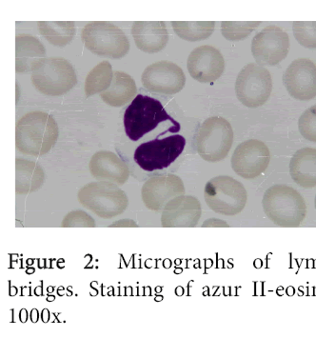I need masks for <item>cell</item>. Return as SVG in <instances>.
I'll return each mask as SVG.
<instances>
[{
  "instance_id": "1",
  "label": "cell",
  "mask_w": 316,
  "mask_h": 358,
  "mask_svg": "<svg viewBox=\"0 0 316 358\" xmlns=\"http://www.w3.org/2000/svg\"><path fill=\"white\" fill-rule=\"evenodd\" d=\"M59 126L52 115L43 112H31L18 120L15 143L18 151L25 155L47 154L59 138Z\"/></svg>"
},
{
  "instance_id": "2",
  "label": "cell",
  "mask_w": 316,
  "mask_h": 358,
  "mask_svg": "<svg viewBox=\"0 0 316 358\" xmlns=\"http://www.w3.org/2000/svg\"><path fill=\"white\" fill-rule=\"evenodd\" d=\"M166 120L171 121L176 127H180L179 123L167 114L159 100L138 94L125 110L124 127L128 138L138 141Z\"/></svg>"
},
{
  "instance_id": "3",
  "label": "cell",
  "mask_w": 316,
  "mask_h": 358,
  "mask_svg": "<svg viewBox=\"0 0 316 358\" xmlns=\"http://www.w3.org/2000/svg\"><path fill=\"white\" fill-rule=\"evenodd\" d=\"M81 36L86 48L99 57L120 59L130 51L127 36L120 27L108 21L88 23Z\"/></svg>"
},
{
  "instance_id": "4",
  "label": "cell",
  "mask_w": 316,
  "mask_h": 358,
  "mask_svg": "<svg viewBox=\"0 0 316 358\" xmlns=\"http://www.w3.org/2000/svg\"><path fill=\"white\" fill-rule=\"evenodd\" d=\"M31 83L45 96H59L78 83L72 64L62 57H48L31 73Z\"/></svg>"
},
{
  "instance_id": "5",
  "label": "cell",
  "mask_w": 316,
  "mask_h": 358,
  "mask_svg": "<svg viewBox=\"0 0 316 358\" xmlns=\"http://www.w3.org/2000/svg\"><path fill=\"white\" fill-rule=\"evenodd\" d=\"M233 141L234 131L229 121L220 117H210L197 133V152L207 162H220L227 157Z\"/></svg>"
},
{
  "instance_id": "6",
  "label": "cell",
  "mask_w": 316,
  "mask_h": 358,
  "mask_svg": "<svg viewBox=\"0 0 316 358\" xmlns=\"http://www.w3.org/2000/svg\"><path fill=\"white\" fill-rule=\"evenodd\" d=\"M185 145L186 139L179 134L162 139L157 138L139 145L134 152V159L146 172L163 170L180 157Z\"/></svg>"
},
{
  "instance_id": "7",
  "label": "cell",
  "mask_w": 316,
  "mask_h": 358,
  "mask_svg": "<svg viewBox=\"0 0 316 358\" xmlns=\"http://www.w3.org/2000/svg\"><path fill=\"white\" fill-rule=\"evenodd\" d=\"M78 200L87 209L103 218L122 214L128 206L126 194L110 182H93L84 186L79 191Z\"/></svg>"
},
{
  "instance_id": "8",
  "label": "cell",
  "mask_w": 316,
  "mask_h": 358,
  "mask_svg": "<svg viewBox=\"0 0 316 358\" xmlns=\"http://www.w3.org/2000/svg\"><path fill=\"white\" fill-rule=\"evenodd\" d=\"M205 200L208 206L217 214L234 215L243 210L247 192L236 179L221 176L210 179L206 184Z\"/></svg>"
},
{
  "instance_id": "9",
  "label": "cell",
  "mask_w": 316,
  "mask_h": 358,
  "mask_svg": "<svg viewBox=\"0 0 316 358\" xmlns=\"http://www.w3.org/2000/svg\"><path fill=\"white\" fill-rule=\"evenodd\" d=\"M272 90V76L266 68L257 63L245 66L237 76L236 96L246 107L257 108L264 105Z\"/></svg>"
},
{
  "instance_id": "10",
  "label": "cell",
  "mask_w": 316,
  "mask_h": 358,
  "mask_svg": "<svg viewBox=\"0 0 316 358\" xmlns=\"http://www.w3.org/2000/svg\"><path fill=\"white\" fill-rule=\"evenodd\" d=\"M289 49L288 34L278 26H268L252 39V52L259 65L275 66L285 59Z\"/></svg>"
},
{
  "instance_id": "11",
  "label": "cell",
  "mask_w": 316,
  "mask_h": 358,
  "mask_svg": "<svg viewBox=\"0 0 316 358\" xmlns=\"http://www.w3.org/2000/svg\"><path fill=\"white\" fill-rule=\"evenodd\" d=\"M263 208L266 214L275 223L300 217L304 213L305 205L297 192L287 186H273L263 197Z\"/></svg>"
},
{
  "instance_id": "12",
  "label": "cell",
  "mask_w": 316,
  "mask_h": 358,
  "mask_svg": "<svg viewBox=\"0 0 316 358\" xmlns=\"http://www.w3.org/2000/svg\"><path fill=\"white\" fill-rule=\"evenodd\" d=\"M270 159V151L264 142L250 139L237 146L231 157V167L242 178L252 179L265 172Z\"/></svg>"
},
{
  "instance_id": "13",
  "label": "cell",
  "mask_w": 316,
  "mask_h": 358,
  "mask_svg": "<svg viewBox=\"0 0 316 358\" xmlns=\"http://www.w3.org/2000/svg\"><path fill=\"white\" fill-rule=\"evenodd\" d=\"M145 88L154 93L175 94L184 88L186 76L175 63L162 60L148 66L141 76Z\"/></svg>"
},
{
  "instance_id": "14",
  "label": "cell",
  "mask_w": 316,
  "mask_h": 358,
  "mask_svg": "<svg viewBox=\"0 0 316 358\" xmlns=\"http://www.w3.org/2000/svg\"><path fill=\"white\" fill-rule=\"evenodd\" d=\"M187 68L194 80L201 83H210L222 76L225 60L220 50L205 45L197 47L189 54Z\"/></svg>"
},
{
  "instance_id": "15",
  "label": "cell",
  "mask_w": 316,
  "mask_h": 358,
  "mask_svg": "<svg viewBox=\"0 0 316 358\" xmlns=\"http://www.w3.org/2000/svg\"><path fill=\"white\" fill-rule=\"evenodd\" d=\"M283 83L294 99L310 100L316 96V66L312 60H294L284 73Z\"/></svg>"
},
{
  "instance_id": "16",
  "label": "cell",
  "mask_w": 316,
  "mask_h": 358,
  "mask_svg": "<svg viewBox=\"0 0 316 358\" xmlns=\"http://www.w3.org/2000/svg\"><path fill=\"white\" fill-rule=\"evenodd\" d=\"M182 180L175 175L155 176L147 181L142 188V199L152 210H159L173 197L184 194Z\"/></svg>"
},
{
  "instance_id": "17",
  "label": "cell",
  "mask_w": 316,
  "mask_h": 358,
  "mask_svg": "<svg viewBox=\"0 0 316 358\" xmlns=\"http://www.w3.org/2000/svg\"><path fill=\"white\" fill-rule=\"evenodd\" d=\"M200 215L201 207L196 197L180 196L166 205L162 224L166 227H193L199 221Z\"/></svg>"
},
{
  "instance_id": "18",
  "label": "cell",
  "mask_w": 316,
  "mask_h": 358,
  "mask_svg": "<svg viewBox=\"0 0 316 358\" xmlns=\"http://www.w3.org/2000/svg\"><path fill=\"white\" fill-rule=\"evenodd\" d=\"M136 46L142 52L155 54L162 51L168 41V33L163 21H136L131 28Z\"/></svg>"
},
{
  "instance_id": "19",
  "label": "cell",
  "mask_w": 316,
  "mask_h": 358,
  "mask_svg": "<svg viewBox=\"0 0 316 358\" xmlns=\"http://www.w3.org/2000/svg\"><path fill=\"white\" fill-rule=\"evenodd\" d=\"M46 59V50L39 39L31 35H18L15 38V71L17 73H33Z\"/></svg>"
},
{
  "instance_id": "20",
  "label": "cell",
  "mask_w": 316,
  "mask_h": 358,
  "mask_svg": "<svg viewBox=\"0 0 316 358\" xmlns=\"http://www.w3.org/2000/svg\"><path fill=\"white\" fill-rule=\"evenodd\" d=\"M89 171L99 180H109L122 185L128 180L129 168L114 152H96L89 162Z\"/></svg>"
},
{
  "instance_id": "21",
  "label": "cell",
  "mask_w": 316,
  "mask_h": 358,
  "mask_svg": "<svg viewBox=\"0 0 316 358\" xmlns=\"http://www.w3.org/2000/svg\"><path fill=\"white\" fill-rule=\"evenodd\" d=\"M136 94V85L134 78L128 73L115 72L112 84L100 96L110 106L121 107L130 102Z\"/></svg>"
},
{
  "instance_id": "22",
  "label": "cell",
  "mask_w": 316,
  "mask_h": 358,
  "mask_svg": "<svg viewBox=\"0 0 316 358\" xmlns=\"http://www.w3.org/2000/svg\"><path fill=\"white\" fill-rule=\"evenodd\" d=\"M316 151L313 149L301 150L292 160V178L297 183L309 188L315 185Z\"/></svg>"
},
{
  "instance_id": "23",
  "label": "cell",
  "mask_w": 316,
  "mask_h": 358,
  "mask_svg": "<svg viewBox=\"0 0 316 358\" xmlns=\"http://www.w3.org/2000/svg\"><path fill=\"white\" fill-rule=\"evenodd\" d=\"M44 182V172L38 163L17 160V192L20 194L33 193Z\"/></svg>"
},
{
  "instance_id": "24",
  "label": "cell",
  "mask_w": 316,
  "mask_h": 358,
  "mask_svg": "<svg viewBox=\"0 0 316 358\" xmlns=\"http://www.w3.org/2000/svg\"><path fill=\"white\" fill-rule=\"evenodd\" d=\"M38 27L41 35L57 47L70 44L76 33L73 21H39Z\"/></svg>"
},
{
  "instance_id": "25",
  "label": "cell",
  "mask_w": 316,
  "mask_h": 358,
  "mask_svg": "<svg viewBox=\"0 0 316 358\" xmlns=\"http://www.w3.org/2000/svg\"><path fill=\"white\" fill-rule=\"evenodd\" d=\"M173 30L179 38L187 41H204L215 31V21H173Z\"/></svg>"
},
{
  "instance_id": "26",
  "label": "cell",
  "mask_w": 316,
  "mask_h": 358,
  "mask_svg": "<svg viewBox=\"0 0 316 358\" xmlns=\"http://www.w3.org/2000/svg\"><path fill=\"white\" fill-rule=\"evenodd\" d=\"M114 78L112 65L110 62H103L97 64L87 76L85 80L86 96L103 93L112 84Z\"/></svg>"
},
{
  "instance_id": "27",
  "label": "cell",
  "mask_w": 316,
  "mask_h": 358,
  "mask_svg": "<svg viewBox=\"0 0 316 358\" xmlns=\"http://www.w3.org/2000/svg\"><path fill=\"white\" fill-rule=\"evenodd\" d=\"M260 24V21H223L221 31L228 41H238L251 35Z\"/></svg>"
},
{
  "instance_id": "28",
  "label": "cell",
  "mask_w": 316,
  "mask_h": 358,
  "mask_svg": "<svg viewBox=\"0 0 316 358\" xmlns=\"http://www.w3.org/2000/svg\"><path fill=\"white\" fill-rule=\"evenodd\" d=\"M294 33L302 46L316 48V22H294Z\"/></svg>"
},
{
  "instance_id": "29",
  "label": "cell",
  "mask_w": 316,
  "mask_h": 358,
  "mask_svg": "<svg viewBox=\"0 0 316 358\" xmlns=\"http://www.w3.org/2000/svg\"><path fill=\"white\" fill-rule=\"evenodd\" d=\"M299 131L305 138L316 141V106L308 109L299 120Z\"/></svg>"
},
{
  "instance_id": "30",
  "label": "cell",
  "mask_w": 316,
  "mask_h": 358,
  "mask_svg": "<svg viewBox=\"0 0 316 358\" xmlns=\"http://www.w3.org/2000/svg\"><path fill=\"white\" fill-rule=\"evenodd\" d=\"M63 226L66 227H72V226H94V221L92 220L89 215L86 213L81 212V210H76V212L70 213L63 221Z\"/></svg>"
}]
</instances>
